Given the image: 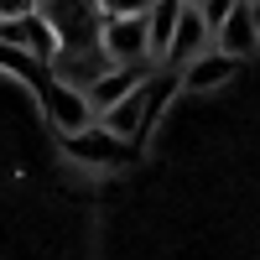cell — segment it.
<instances>
[{
    "label": "cell",
    "instance_id": "6da1fadb",
    "mask_svg": "<svg viewBox=\"0 0 260 260\" xmlns=\"http://www.w3.org/2000/svg\"><path fill=\"white\" fill-rule=\"evenodd\" d=\"M62 156L78 161V167H99V172H115V167H130L141 156L136 141L115 136L104 120H89L83 130H73V136H62Z\"/></svg>",
    "mask_w": 260,
    "mask_h": 260
},
{
    "label": "cell",
    "instance_id": "7a4b0ae2",
    "mask_svg": "<svg viewBox=\"0 0 260 260\" xmlns=\"http://www.w3.org/2000/svg\"><path fill=\"white\" fill-rule=\"evenodd\" d=\"M99 42L110 47L115 62H130V68H156V52H151V11L104 16V21H99Z\"/></svg>",
    "mask_w": 260,
    "mask_h": 260
},
{
    "label": "cell",
    "instance_id": "3957f363",
    "mask_svg": "<svg viewBox=\"0 0 260 260\" xmlns=\"http://www.w3.org/2000/svg\"><path fill=\"white\" fill-rule=\"evenodd\" d=\"M37 104H42V115H47V125L57 130V136H73V130H83L89 120H99L94 104H89V94L73 89V83H62V78H47V83H42V89H37Z\"/></svg>",
    "mask_w": 260,
    "mask_h": 260
},
{
    "label": "cell",
    "instance_id": "277c9868",
    "mask_svg": "<svg viewBox=\"0 0 260 260\" xmlns=\"http://www.w3.org/2000/svg\"><path fill=\"white\" fill-rule=\"evenodd\" d=\"M47 68H52V78L73 83V89H89L99 73L115 68V57H110V47H104V42H78V47H68V42H62V47L47 57Z\"/></svg>",
    "mask_w": 260,
    "mask_h": 260
},
{
    "label": "cell",
    "instance_id": "5b68a950",
    "mask_svg": "<svg viewBox=\"0 0 260 260\" xmlns=\"http://www.w3.org/2000/svg\"><path fill=\"white\" fill-rule=\"evenodd\" d=\"M0 42H11V47H21V52H31V57H42L47 62L57 47H62V37H57V26H52V16L47 11H26V16H0Z\"/></svg>",
    "mask_w": 260,
    "mask_h": 260
},
{
    "label": "cell",
    "instance_id": "8992f818",
    "mask_svg": "<svg viewBox=\"0 0 260 260\" xmlns=\"http://www.w3.org/2000/svg\"><path fill=\"white\" fill-rule=\"evenodd\" d=\"M240 62H245L240 52H224L219 42H213V47H203L198 57H187L177 73H182V89L187 94H213V89H224V83L240 73Z\"/></svg>",
    "mask_w": 260,
    "mask_h": 260
},
{
    "label": "cell",
    "instance_id": "52a82bcc",
    "mask_svg": "<svg viewBox=\"0 0 260 260\" xmlns=\"http://www.w3.org/2000/svg\"><path fill=\"white\" fill-rule=\"evenodd\" d=\"M203 47H213V26H208V16L203 6H187L182 0V16H177V31H172V47L161 62H172V68H182L187 57H198Z\"/></svg>",
    "mask_w": 260,
    "mask_h": 260
},
{
    "label": "cell",
    "instance_id": "ba28073f",
    "mask_svg": "<svg viewBox=\"0 0 260 260\" xmlns=\"http://www.w3.org/2000/svg\"><path fill=\"white\" fill-rule=\"evenodd\" d=\"M213 42H219L224 52H255L260 47V6L255 0H240V6H234L219 26H213Z\"/></svg>",
    "mask_w": 260,
    "mask_h": 260
},
{
    "label": "cell",
    "instance_id": "9c48e42d",
    "mask_svg": "<svg viewBox=\"0 0 260 260\" xmlns=\"http://www.w3.org/2000/svg\"><path fill=\"white\" fill-rule=\"evenodd\" d=\"M146 73H151V68H130V62H115L110 73H99L89 89H83V94H89V104H94V115H104V110H110L120 94H130V89H136Z\"/></svg>",
    "mask_w": 260,
    "mask_h": 260
},
{
    "label": "cell",
    "instance_id": "30bf717a",
    "mask_svg": "<svg viewBox=\"0 0 260 260\" xmlns=\"http://www.w3.org/2000/svg\"><path fill=\"white\" fill-rule=\"evenodd\" d=\"M177 16H182V0H156V6H151V52H156V62H161L167 47H172Z\"/></svg>",
    "mask_w": 260,
    "mask_h": 260
},
{
    "label": "cell",
    "instance_id": "8fae6325",
    "mask_svg": "<svg viewBox=\"0 0 260 260\" xmlns=\"http://www.w3.org/2000/svg\"><path fill=\"white\" fill-rule=\"evenodd\" d=\"M156 0H99L104 16H136V11H151Z\"/></svg>",
    "mask_w": 260,
    "mask_h": 260
},
{
    "label": "cell",
    "instance_id": "7c38bea8",
    "mask_svg": "<svg viewBox=\"0 0 260 260\" xmlns=\"http://www.w3.org/2000/svg\"><path fill=\"white\" fill-rule=\"evenodd\" d=\"M240 6V0H203V16H208V26H219V21Z\"/></svg>",
    "mask_w": 260,
    "mask_h": 260
},
{
    "label": "cell",
    "instance_id": "4fadbf2b",
    "mask_svg": "<svg viewBox=\"0 0 260 260\" xmlns=\"http://www.w3.org/2000/svg\"><path fill=\"white\" fill-rule=\"evenodd\" d=\"M37 6H42V0H0V16H26Z\"/></svg>",
    "mask_w": 260,
    "mask_h": 260
},
{
    "label": "cell",
    "instance_id": "5bb4252c",
    "mask_svg": "<svg viewBox=\"0 0 260 260\" xmlns=\"http://www.w3.org/2000/svg\"><path fill=\"white\" fill-rule=\"evenodd\" d=\"M187 6H203V0H187Z\"/></svg>",
    "mask_w": 260,
    "mask_h": 260
},
{
    "label": "cell",
    "instance_id": "9a60e30c",
    "mask_svg": "<svg viewBox=\"0 0 260 260\" xmlns=\"http://www.w3.org/2000/svg\"><path fill=\"white\" fill-rule=\"evenodd\" d=\"M255 6H260V0H255Z\"/></svg>",
    "mask_w": 260,
    "mask_h": 260
}]
</instances>
